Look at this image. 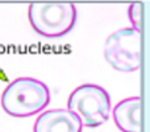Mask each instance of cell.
I'll use <instances>...</instances> for the list:
<instances>
[{"label": "cell", "mask_w": 150, "mask_h": 132, "mask_svg": "<svg viewBox=\"0 0 150 132\" xmlns=\"http://www.w3.org/2000/svg\"><path fill=\"white\" fill-rule=\"evenodd\" d=\"M67 108L79 118L83 127L96 128L108 120L112 108L111 98L101 86L84 83L71 91Z\"/></svg>", "instance_id": "obj_3"}, {"label": "cell", "mask_w": 150, "mask_h": 132, "mask_svg": "<svg viewBox=\"0 0 150 132\" xmlns=\"http://www.w3.org/2000/svg\"><path fill=\"white\" fill-rule=\"evenodd\" d=\"M50 90L44 82L30 77L13 79L3 90L0 103L8 115L28 118L37 115L50 103Z\"/></svg>", "instance_id": "obj_1"}, {"label": "cell", "mask_w": 150, "mask_h": 132, "mask_svg": "<svg viewBox=\"0 0 150 132\" xmlns=\"http://www.w3.org/2000/svg\"><path fill=\"white\" fill-rule=\"evenodd\" d=\"M80 119L69 108L47 110L38 115L33 132H82Z\"/></svg>", "instance_id": "obj_5"}, {"label": "cell", "mask_w": 150, "mask_h": 132, "mask_svg": "<svg viewBox=\"0 0 150 132\" xmlns=\"http://www.w3.org/2000/svg\"><path fill=\"white\" fill-rule=\"evenodd\" d=\"M78 12L73 3H30L28 19L34 32L47 39L67 34L76 23Z\"/></svg>", "instance_id": "obj_2"}, {"label": "cell", "mask_w": 150, "mask_h": 132, "mask_svg": "<svg viewBox=\"0 0 150 132\" xmlns=\"http://www.w3.org/2000/svg\"><path fill=\"white\" fill-rule=\"evenodd\" d=\"M112 116L121 132H141L142 99L140 96H130L120 101L112 110Z\"/></svg>", "instance_id": "obj_6"}, {"label": "cell", "mask_w": 150, "mask_h": 132, "mask_svg": "<svg viewBox=\"0 0 150 132\" xmlns=\"http://www.w3.org/2000/svg\"><path fill=\"white\" fill-rule=\"evenodd\" d=\"M104 57L119 71L138 70L141 66V32L129 26L109 34L104 45Z\"/></svg>", "instance_id": "obj_4"}, {"label": "cell", "mask_w": 150, "mask_h": 132, "mask_svg": "<svg viewBox=\"0 0 150 132\" xmlns=\"http://www.w3.org/2000/svg\"><path fill=\"white\" fill-rule=\"evenodd\" d=\"M142 7L141 3H133L128 7V19H129L132 28L136 31L141 32V25H142Z\"/></svg>", "instance_id": "obj_7"}]
</instances>
